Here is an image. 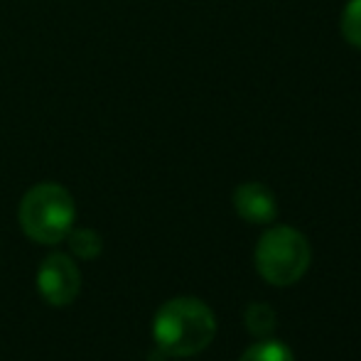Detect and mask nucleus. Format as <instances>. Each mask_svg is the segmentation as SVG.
<instances>
[{
    "instance_id": "nucleus-1",
    "label": "nucleus",
    "mask_w": 361,
    "mask_h": 361,
    "mask_svg": "<svg viewBox=\"0 0 361 361\" xmlns=\"http://www.w3.org/2000/svg\"><path fill=\"white\" fill-rule=\"evenodd\" d=\"M216 334V317L209 305L197 298H175L155 314L152 337L170 357H195L204 352Z\"/></svg>"
},
{
    "instance_id": "nucleus-2",
    "label": "nucleus",
    "mask_w": 361,
    "mask_h": 361,
    "mask_svg": "<svg viewBox=\"0 0 361 361\" xmlns=\"http://www.w3.org/2000/svg\"><path fill=\"white\" fill-rule=\"evenodd\" d=\"M18 219L23 231L32 241L54 246L67 238L69 228L74 226L76 204L67 187L57 182H42L27 190L18 209Z\"/></svg>"
},
{
    "instance_id": "nucleus-3",
    "label": "nucleus",
    "mask_w": 361,
    "mask_h": 361,
    "mask_svg": "<svg viewBox=\"0 0 361 361\" xmlns=\"http://www.w3.org/2000/svg\"><path fill=\"white\" fill-rule=\"evenodd\" d=\"M312 251L310 241L293 226H273L258 238L256 268L266 283L288 288L307 273Z\"/></svg>"
},
{
    "instance_id": "nucleus-4",
    "label": "nucleus",
    "mask_w": 361,
    "mask_h": 361,
    "mask_svg": "<svg viewBox=\"0 0 361 361\" xmlns=\"http://www.w3.org/2000/svg\"><path fill=\"white\" fill-rule=\"evenodd\" d=\"M37 290L52 307H67L81 290V273L76 263L64 253H52L39 263Z\"/></svg>"
},
{
    "instance_id": "nucleus-5",
    "label": "nucleus",
    "mask_w": 361,
    "mask_h": 361,
    "mask_svg": "<svg viewBox=\"0 0 361 361\" xmlns=\"http://www.w3.org/2000/svg\"><path fill=\"white\" fill-rule=\"evenodd\" d=\"M233 207L238 216L251 224H271L278 214L276 195L261 182H243L233 192Z\"/></svg>"
},
{
    "instance_id": "nucleus-6",
    "label": "nucleus",
    "mask_w": 361,
    "mask_h": 361,
    "mask_svg": "<svg viewBox=\"0 0 361 361\" xmlns=\"http://www.w3.org/2000/svg\"><path fill=\"white\" fill-rule=\"evenodd\" d=\"M243 322H246V329L253 334V337H268V334L276 329V310L266 302H253L248 305L246 314H243Z\"/></svg>"
},
{
    "instance_id": "nucleus-7",
    "label": "nucleus",
    "mask_w": 361,
    "mask_h": 361,
    "mask_svg": "<svg viewBox=\"0 0 361 361\" xmlns=\"http://www.w3.org/2000/svg\"><path fill=\"white\" fill-rule=\"evenodd\" d=\"M67 241H69V248H72L74 256L84 258V261H91L101 253L104 248V241L101 236L94 231V228H69L67 233Z\"/></svg>"
},
{
    "instance_id": "nucleus-8",
    "label": "nucleus",
    "mask_w": 361,
    "mask_h": 361,
    "mask_svg": "<svg viewBox=\"0 0 361 361\" xmlns=\"http://www.w3.org/2000/svg\"><path fill=\"white\" fill-rule=\"evenodd\" d=\"M238 361H295V357L283 342L263 339V342H256L253 347H248Z\"/></svg>"
},
{
    "instance_id": "nucleus-9",
    "label": "nucleus",
    "mask_w": 361,
    "mask_h": 361,
    "mask_svg": "<svg viewBox=\"0 0 361 361\" xmlns=\"http://www.w3.org/2000/svg\"><path fill=\"white\" fill-rule=\"evenodd\" d=\"M342 35L352 47L361 49V0H349L342 10Z\"/></svg>"
}]
</instances>
